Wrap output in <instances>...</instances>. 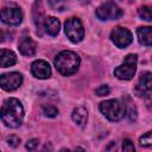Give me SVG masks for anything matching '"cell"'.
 <instances>
[{"mask_svg":"<svg viewBox=\"0 0 152 152\" xmlns=\"http://www.w3.org/2000/svg\"><path fill=\"white\" fill-rule=\"evenodd\" d=\"M1 121L11 128L19 127L24 119V108L18 99H7L0 108Z\"/></svg>","mask_w":152,"mask_h":152,"instance_id":"obj_1","label":"cell"},{"mask_svg":"<svg viewBox=\"0 0 152 152\" xmlns=\"http://www.w3.org/2000/svg\"><path fill=\"white\" fill-rule=\"evenodd\" d=\"M81 64V59L77 53L72 51H62L55 58V66L63 76H70L75 74Z\"/></svg>","mask_w":152,"mask_h":152,"instance_id":"obj_2","label":"cell"},{"mask_svg":"<svg viewBox=\"0 0 152 152\" xmlns=\"http://www.w3.org/2000/svg\"><path fill=\"white\" fill-rule=\"evenodd\" d=\"M101 113L110 121H119L126 114V107L118 100H107L100 103Z\"/></svg>","mask_w":152,"mask_h":152,"instance_id":"obj_3","label":"cell"},{"mask_svg":"<svg viewBox=\"0 0 152 152\" xmlns=\"http://www.w3.org/2000/svg\"><path fill=\"white\" fill-rule=\"evenodd\" d=\"M137 70V55L129 53L125 57L121 65L114 69V75L120 80H131Z\"/></svg>","mask_w":152,"mask_h":152,"instance_id":"obj_4","label":"cell"},{"mask_svg":"<svg viewBox=\"0 0 152 152\" xmlns=\"http://www.w3.org/2000/svg\"><path fill=\"white\" fill-rule=\"evenodd\" d=\"M65 34L72 43H80L84 37V30L78 18H70L65 21Z\"/></svg>","mask_w":152,"mask_h":152,"instance_id":"obj_5","label":"cell"},{"mask_svg":"<svg viewBox=\"0 0 152 152\" xmlns=\"http://www.w3.org/2000/svg\"><path fill=\"white\" fill-rule=\"evenodd\" d=\"M124 15V11L114 2H106L97 7L96 17L101 20H115Z\"/></svg>","mask_w":152,"mask_h":152,"instance_id":"obj_6","label":"cell"},{"mask_svg":"<svg viewBox=\"0 0 152 152\" xmlns=\"http://www.w3.org/2000/svg\"><path fill=\"white\" fill-rule=\"evenodd\" d=\"M110 39L113 40V43L120 48V49H124L126 46H128L132 40H133V36L129 30L125 28V27H115L112 32H110Z\"/></svg>","mask_w":152,"mask_h":152,"instance_id":"obj_7","label":"cell"},{"mask_svg":"<svg viewBox=\"0 0 152 152\" xmlns=\"http://www.w3.org/2000/svg\"><path fill=\"white\" fill-rule=\"evenodd\" d=\"M0 20L7 25H19L23 21V13L18 7H4L0 10Z\"/></svg>","mask_w":152,"mask_h":152,"instance_id":"obj_8","label":"cell"},{"mask_svg":"<svg viewBox=\"0 0 152 152\" xmlns=\"http://www.w3.org/2000/svg\"><path fill=\"white\" fill-rule=\"evenodd\" d=\"M23 83V76L19 72H8L0 76V87L6 91H12L19 88Z\"/></svg>","mask_w":152,"mask_h":152,"instance_id":"obj_9","label":"cell"},{"mask_svg":"<svg viewBox=\"0 0 152 152\" xmlns=\"http://www.w3.org/2000/svg\"><path fill=\"white\" fill-rule=\"evenodd\" d=\"M151 88H152V80H151V72L146 71L141 74L139 82L135 87V91L139 96H144L145 99L151 97Z\"/></svg>","mask_w":152,"mask_h":152,"instance_id":"obj_10","label":"cell"},{"mask_svg":"<svg viewBox=\"0 0 152 152\" xmlns=\"http://www.w3.org/2000/svg\"><path fill=\"white\" fill-rule=\"evenodd\" d=\"M31 72L34 77L40 78V80H45V78L50 77L51 68H50L48 62H45L43 59H37L31 64Z\"/></svg>","mask_w":152,"mask_h":152,"instance_id":"obj_11","label":"cell"},{"mask_svg":"<svg viewBox=\"0 0 152 152\" xmlns=\"http://www.w3.org/2000/svg\"><path fill=\"white\" fill-rule=\"evenodd\" d=\"M18 46H19L18 49H19L20 53L24 55V56H32V55L36 53V50H37V44L28 36L21 37Z\"/></svg>","mask_w":152,"mask_h":152,"instance_id":"obj_12","label":"cell"},{"mask_svg":"<svg viewBox=\"0 0 152 152\" xmlns=\"http://www.w3.org/2000/svg\"><path fill=\"white\" fill-rule=\"evenodd\" d=\"M32 15H33V21L37 26V30H42L44 27V21H45V15H44V8H43V5H42V1L37 0L33 5V12H32Z\"/></svg>","mask_w":152,"mask_h":152,"instance_id":"obj_13","label":"cell"},{"mask_svg":"<svg viewBox=\"0 0 152 152\" xmlns=\"http://www.w3.org/2000/svg\"><path fill=\"white\" fill-rule=\"evenodd\" d=\"M17 63V56L12 50H0V68H8Z\"/></svg>","mask_w":152,"mask_h":152,"instance_id":"obj_14","label":"cell"},{"mask_svg":"<svg viewBox=\"0 0 152 152\" xmlns=\"http://www.w3.org/2000/svg\"><path fill=\"white\" fill-rule=\"evenodd\" d=\"M44 28H45V32L46 33H49L50 36L55 37L59 32L61 23L55 17H48V18H45V21H44Z\"/></svg>","mask_w":152,"mask_h":152,"instance_id":"obj_15","label":"cell"},{"mask_svg":"<svg viewBox=\"0 0 152 152\" xmlns=\"http://www.w3.org/2000/svg\"><path fill=\"white\" fill-rule=\"evenodd\" d=\"M137 33H138V39H139L140 44H142L145 46H151V44H152V28L150 26L139 27Z\"/></svg>","mask_w":152,"mask_h":152,"instance_id":"obj_16","label":"cell"},{"mask_svg":"<svg viewBox=\"0 0 152 152\" xmlns=\"http://www.w3.org/2000/svg\"><path fill=\"white\" fill-rule=\"evenodd\" d=\"M71 116H72V120H74L78 126L83 127V126L86 125V122H87V119H88V112H87V109L83 108V107H77V108L74 109Z\"/></svg>","mask_w":152,"mask_h":152,"instance_id":"obj_17","label":"cell"},{"mask_svg":"<svg viewBox=\"0 0 152 152\" xmlns=\"http://www.w3.org/2000/svg\"><path fill=\"white\" fill-rule=\"evenodd\" d=\"M49 5L55 11H64L65 10V0H49Z\"/></svg>","mask_w":152,"mask_h":152,"instance_id":"obj_18","label":"cell"},{"mask_svg":"<svg viewBox=\"0 0 152 152\" xmlns=\"http://www.w3.org/2000/svg\"><path fill=\"white\" fill-rule=\"evenodd\" d=\"M139 15L140 18H142L144 20L146 21H151V8L148 6H142L140 10H139Z\"/></svg>","mask_w":152,"mask_h":152,"instance_id":"obj_19","label":"cell"},{"mask_svg":"<svg viewBox=\"0 0 152 152\" xmlns=\"http://www.w3.org/2000/svg\"><path fill=\"white\" fill-rule=\"evenodd\" d=\"M43 112H44V114H45L46 116H49V118H53V116H56L57 113H58L57 108H56L55 106H52V104L44 106V107H43Z\"/></svg>","mask_w":152,"mask_h":152,"instance_id":"obj_20","label":"cell"},{"mask_svg":"<svg viewBox=\"0 0 152 152\" xmlns=\"http://www.w3.org/2000/svg\"><path fill=\"white\" fill-rule=\"evenodd\" d=\"M109 87L107 86V84H102V86H100L96 90H95V93H96V95L97 96H107L108 94H109Z\"/></svg>","mask_w":152,"mask_h":152,"instance_id":"obj_21","label":"cell"},{"mask_svg":"<svg viewBox=\"0 0 152 152\" xmlns=\"http://www.w3.org/2000/svg\"><path fill=\"white\" fill-rule=\"evenodd\" d=\"M152 144V138H151V132L145 133L141 138H140V145L142 146H151Z\"/></svg>","mask_w":152,"mask_h":152,"instance_id":"obj_22","label":"cell"},{"mask_svg":"<svg viewBox=\"0 0 152 152\" xmlns=\"http://www.w3.org/2000/svg\"><path fill=\"white\" fill-rule=\"evenodd\" d=\"M122 150L124 151H128V152H133L134 151V145L129 139H125L122 141Z\"/></svg>","mask_w":152,"mask_h":152,"instance_id":"obj_23","label":"cell"},{"mask_svg":"<svg viewBox=\"0 0 152 152\" xmlns=\"http://www.w3.org/2000/svg\"><path fill=\"white\" fill-rule=\"evenodd\" d=\"M7 142H8L10 146L17 147V146L19 145V142H20V139H19L17 135H11L10 138H7Z\"/></svg>","mask_w":152,"mask_h":152,"instance_id":"obj_24","label":"cell"},{"mask_svg":"<svg viewBox=\"0 0 152 152\" xmlns=\"http://www.w3.org/2000/svg\"><path fill=\"white\" fill-rule=\"evenodd\" d=\"M38 146V140L37 139H31L26 142V148L27 150H34Z\"/></svg>","mask_w":152,"mask_h":152,"instance_id":"obj_25","label":"cell"},{"mask_svg":"<svg viewBox=\"0 0 152 152\" xmlns=\"http://www.w3.org/2000/svg\"><path fill=\"white\" fill-rule=\"evenodd\" d=\"M6 38H7L6 32H4V31H1V30H0V43H2L4 40H6Z\"/></svg>","mask_w":152,"mask_h":152,"instance_id":"obj_26","label":"cell"}]
</instances>
